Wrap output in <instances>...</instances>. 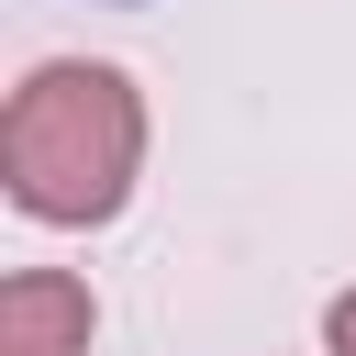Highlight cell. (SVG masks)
I'll list each match as a JSON object with an SVG mask.
<instances>
[{
  "mask_svg": "<svg viewBox=\"0 0 356 356\" xmlns=\"http://www.w3.org/2000/svg\"><path fill=\"white\" fill-rule=\"evenodd\" d=\"M89 289L67 267H22L0 278V356H89Z\"/></svg>",
  "mask_w": 356,
  "mask_h": 356,
  "instance_id": "2",
  "label": "cell"
},
{
  "mask_svg": "<svg viewBox=\"0 0 356 356\" xmlns=\"http://www.w3.org/2000/svg\"><path fill=\"white\" fill-rule=\"evenodd\" d=\"M323 334H334V356H356V289H345V300L323 312Z\"/></svg>",
  "mask_w": 356,
  "mask_h": 356,
  "instance_id": "3",
  "label": "cell"
},
{
  "mask_svg": "<svg viewBox=\"0 0 356 356\" xmlns=\"http://www.w3.org/2000/svg\"><path fill=\"white\" fill-rule=\"evenodd\" d=\"M134 156H145V100L122 67L56 56L0 111V178L33 222H111L134 189Z\"/></svg>",
  "mask_w": 356,
  "mask_h": 356,
  "instance_id": "1",
  "label": "cell"
}]
</instances>
